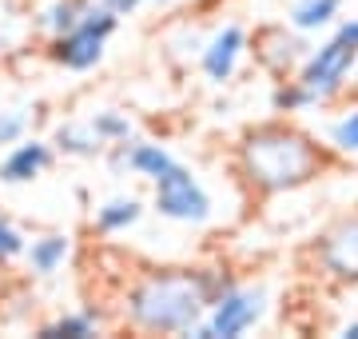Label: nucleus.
I'll use <instances>...</instances> for the list:
<instances>
[{
    "instance_id": "nucleus-15",
    "label": "nucleus",
    "mask_w": 358,
    "mask_h": 339,
    "mask_svg": "<svg viewBox=\"0 0 358 339\" xmlns=\"http://www.w3.org/2000/svg\"><path fill=\"white\" fill-rule=\"evenodd\" d=\"M143 200L136 196H115V200H103L100 208H96V232L103 235H120L128 232V228H136V223L143 220Z\"/></svg>"
},
{
    "instance_id": "nucleus-20",
    "label": "nucleus",
    "mask_w": 358,
    "mask_h": 339,
    "mask_svg": "<svg viewBox=\"0 0 358 339\" xmlns=\"http://www.w3.org/2000/svg\"><path fill=\"white\" fill-rule=\"evenodd\" d=\"M92 128L100 136L103 144H124V140H136V124H131L128 112H120V108H100V112H92Z\"/></svg>"
},
{
    "instance_id": "nucleus-10",
    "label": "nucleus",
    "mask_w": 358,
    "mask_h": 339,
    "mask_svg": "<svg viewBox=\"0 0 358 339\" xmlns=\"http://www.w3.org/2000/svg\"><path fill=\"white\" fill-rule=\"evenodd\" d=\"M52 160H56V148H52V140L24 136V140L8 144V152H4V160H0V184L16 188V184L40 180V176L52 168Z\"/></svg>"
},
{
    "instance_id": "nucleus-11",
    "label": "nucleus",
    "mask_w": 358,
    "mask_h": 339,
    "mask_svg": "<svg viewBox=\"0 0 358 339\" xmlns=\"http://www.w3.org/2000/svg\"><path fill=\"white\" fill-rule=\"evenodd\" d=\"M68 256H72V240H68L64 232H44V235H36V240L24 244L28 272L40 275V279H48V275L60 272V268L68 263Z\"/></svg>"
},
{
    "instance_id": "nucleus-1",
    "label": "nucleus",
    "mask_w": 358,
    "mask_h": 339,
    "mask_svg": "<svg viewBox=\"0 0 358 339\" xmlns=\"http://www.w3.org/2000/svg\"><path fill=\"white\" fill-rule=\"evenodd\" d=\"M331 160L334 152L327 148V140L299 128L291 116L251 124L235 140V168L259 196H282V192H299V188L322 180Z\"/></svg>"
},
{
    "instance_id": "nucleus-4",
    "label": "nucleus",
    "mask_w": 358,
    "mask_h": 339,
    "mask_svg": "<svg viewBox=\"0 0 358 339\" xmlns=\"http://www.w3.org/2000/svg\"><path fill=\"white\" fill-rule=\"evenodd\" d=\"M152 212H159L164 220L171 223H187V228H199L215 216V200L207 192V184L195 176L187 164H171L164 176L152 180Z\"/></svg>"
},
{
    "instance_id": "nucleus-21",
    "label": "nucleus",
    "mask_w": 358,
    "mask_h": 339,
    "mask_svg": "<svg viewBox=\"0 0 358 339\" xmlns=\"http://www.w3.org/2000/svg\"><path fill=\"white\" fill-rule=\"evenodd\" d=\"M24 136H28V116L20 108H4V112H0V148L24 140Z\"/></svg>"
},
{
    "instance_id": "nucleus-9",
    "label": "nucleus",
    "mask_w": 358,
    "mask_h": 339,
    "mask_svg": "<svg viewBox=\"0 0 358 339\" xmlns=\"http://www.w3.org/2000/svg\"><path fill=\"white\" fill-rule=\"evenodd\" d=\"M247 53H251V32H247L243 25L227 20V25H219L215 32L203 40V48H199V72H203L207 84L223 88V84L235 80V72H239Z\"/></svg>"
},
{
    "instance_id": "nucleus-12",
    "label": "nucleus",
    "mask_w": 358,
    "mask_h": 339,
    "mask_svg": "<svg viewBox=\"0 0 358 339\" xmlns=\"http://www.w3.org/2000/svg\"><path fill=\"white\" fill-rule=\"evenodd\" d=\"M52 148H56L60 156H72V160H96V156L108 152V144L96 136L92 120H64V124H56Z\"/></svg>"
},
{
    "instance_id": "nucleus-5",
    "label": "nucleus",
    "mask_w": 358,
    "mask_h": 339,
    "mask_svg": "<svg viewBox=\"0 0 358 339\" xmlns=\"http://www.w3.org/2000/svg\"><path fill=\"white\" fill-rule=\"evenodd\" d=\"M115 28H120V16L112 8H103V4H92L88 16L72 32L52 36L48 44L52 64H60L64 72H92L103 60V53H108V40L115 36Z\"/></svg>"
},
{
    "instance_id": "nucleus-22",
    "label": "nucleus",
    "mask_w": 358,
    "mask_h": 339,
    "mask_svg": "<svg viewBox=\"0 0 358 339\" xmlns=\"http://www.w3.org/2000/svg\"><path fill=\"white\" fill-rule=\"evenodd\" d=\"M24 232L16 228L13 220H4L0 216V260H16V256H24Z\"/></svg>"
},
{
    "instance_id": "nucleus-24",
    "label": "nucleus",
    "mask_w": 358,
    "mask_h": 339,
    "mask_svg": "<svg viewBox=\"0 0 358 339\" xmlns=\"http://www.w3.org/2000/svg\"><path fill=\"white\" fill-rule=\"evenodd\" d=\"M343 339H358V319H350V324H343V331H338Z\"/></svg>"
},
{
    "instance_id": "nucleus-3",
    "label": "nucleus",
    "mask_w": 358,
    "mask_h": 339,
    "mask_svg": "<svg viewBox=\"0 0 358 339\" xmlns=\"http://www.w3.org/2000/svg\"><path fill=\"white\" fill-rule=\"evenodd\" d=\"M355 64H358V16H338L331 36L310 44V53L299 64L294 80L319 100V108H327L338 96H346L350 76H355Z\"/></svg>"
},
{
    "instance_id": "nucleus-19",
    "label": "nucleus",
    "mask_w": 358,
    "mask_h": 339,
    "mask_svg": "<svg viewBox=\"0 0 358 339\" xmlns=\"http://www.w3.org/2000/svg\"><path fill=\"white\" fill-rule=\"evenodd\" d=\"M271 108H275L279 116H299V112H315L319 100L291 76V80H275V88H271Z\"/></svg>"
},
{
    "instance_id": "nucleus-8",
    "label": "nucleus",
    "mask_w": 358,
    "mask_h": 339,
    "mask_svg": "<svg viewBox=\"0 0 358 339\" xmlns=\"http://www.w3.org/2000/svg\"><path fill=\"white\" fill-rule=\"evenodd\" d=\"M307 53H310L307 36L294 32L291 25H259L251 32V56L271 80H291L299 72V64L307 60Z\"/></svg>"
},
{
    "instance_id": "nucleus-13",
    "label": "nucleus",
    "mask_w": 358,
    "mask_h": 339,
    "mask_svg": "<svg viewBox=\"0 0 358 339\" xmlns=\"http://www.w3.org/2000/svg\"><path fill=\"white\" fill-rule=\"evenodd\" d=\"M346 0H291V13H287V25L303 36H315V32H327V28L338 25Z\"/></svg>"
},
{
    "instance_id": "nucleus-14",
    "label": "nucleus",
    "mask_w": 358,
    "mask_h": 339,
    "mask_svg": "<svg viewBox=\"0 0 358 339\" xmlns=\"http://www.w3.org/2000/svg\"><path fill=\"white\" fill-rule=\"evenodd\" d=\"M96 4V0H48V4H40L36 13V28L44 32V36H64V32H72V28L88 16V8Z\"/></svg>"
},
{
    "instance_id": "nucleus-2",
    "label": "nucleus",
    "mask_w": 358,
    "mask_h": 339,
    "mask_svg": "<svg viewBox=\"0 0 358 339\" xmlns=\"http://www.w3.org/2000/svg\"><path fill=\"white\" fill-rule=\"evenodd\" d=\"M235 275L223 268H155L124 296V324L143 335H187Z\"/></svg>"
},
{
    "instance_id": "nucleus-23",
    "label": "nucleus",
    "mask_w": 358,
    "mask_h": 339,
    "mask_svg": "<svg viewBox=\"0 0 358 339\" xmlns=\"http://www.w3.org/2000/svg\"><path fill=\"white\" fill-rule=\"evenodd\" d=\"M103 8H112L115 16H136L140 8H148V4H171V0H100Z\"/></svg>"
},
{
    "instance_id": "nucleus-17",
    "label": "nucleus",
    "mask_w": 358,
    "mask_h": 339,
    "mask_svg": "<svg viewBox=\"0 0 358 339\" xmlns=\"http://www.w3.org/2000/svg\"><path fill=\"white\" fill-rule=\"evenodd\" d=\"M322 140L334 156L343 160H358V104L343 108L338 116H331L322 124Z\"/></svg>"
},
{
    "instance_id": "nucleus-6",
    "label": "nucleus",
    "mask_w": 358,
    "mask_h": 339,
    "mask_svg": "<svg viewBox=\"0 0 358 339\" xmlns=\"http://www.w3.org/2000/svg\"><path fill=\"white\" fill-rule=\"evenodd\" d=\"M315 272L338 287H358V208L334 216L310 244Z\"/></svg>"
},
{
    "instance_id": "nucleus-16",
    "label": "nucleus",
    "mask_w": 358,
    "mask_h": 339,
    "mask_svg": "<svg viewBox=\"0 0 358 339\" xmlns=\"http://www.w3.org/2000/svg\"><path fill=\"white\" fill-rule=\"evenodd\" d=\"M171 164H176V156L167 152L164 144H155V140H128V172H131V176H140V180L152 184L155 176H164Z\"/></svg>"
},
{
    "instance_id": "nucleus-7",
    "label": "nucleus",
    "mask_w": 358,
    "mask_h": 339,
    "mask_svg": "<svg viewBox=\"0 0 358 339\" xmlns=\"http://www.w3.org/2000/svg\"><path fill=\"white\" fill-rule=\"evenodd\" d=\"M263 315H267V287L263 284H235L223 287L211 307H207V327H211V335L215 339H243L251 327L263 324Z\"/></svg>"
},
{
    "instance_id": "nucleus-18",
    "label": "nucleus",
    "mask_w": 358,
    "mask_h": 339,
    "mask_svg": "<svg viewBox=\"0 0 358 339\" xmlns=\"http://www.w3.org/2000/svg\"><path fill=\"white\" fill-rule=\"evenodd\" d=\"M40 335L44 339H92V335H100V315L96 312H64V315H56L52 324L40 327Z\"/></svg>"
}]
</instances>
